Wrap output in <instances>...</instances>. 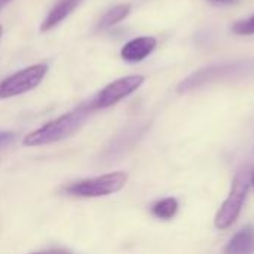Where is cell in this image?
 Here are the masks:
<instances>
[{"instance_id": "obj_2", "label": "cell", "mask_w": 254, "mask_h": 254, "mask_svg": "<svg viewBox=\"0 0 254 254\" xmlns=\"http://www.w3.org/2000/svg\"><path fill=\"white\" fill-rule=\"evenodd\" d=\"M254 74V60H240L234 63H225V64H217L211 67L201 68L190 76H188L185 80H182L177 86V91L180 94L202 88L205 85H211L216 82H223V80H234V79H241L246 76H253Z\"/></svg>"}, {"instance_id": "obj_9", "label": "cell", "mask_w": 254, "mask_h": 254, "mask_svg": "<svg viewBox=\"0 0 254 254\" xmlns=\"http://www.w3.org/2000/svg\"><path fill=\"white\" fill-rule=\"evenodd\" d=\"M225 254H254V228L244 226L228 243Z\"/></svg>"}, {"instance_id": "obj_19", "label": "cell", "mask_w": 254, "mask_h": 254, "mask_svg": "<svg viewBox=\"0 0 254 254\" xmlns=\"http://www.w3.org/2000/svg\"><path fill=\"white\" fill-rule=\"evenodd\" d=\"M33 254H46V253H33Z\"/></svg>"}, {"instance_id": "obj_8", "label": "cell", "mask_w": 254, "mask_h": 254, "mask_svg": "<svg viewBox=\"0 0 254 254\" xmlns=\"http://www.w3.org/2000/svg\"><path fill=\"white\" fill-rule=\"evenodd\" d=\"M82 0H60L46 15L40 25V31H48L52 30L55 25H58L61 21H64L79 4Z\"/></svg>"}, {"instance_id": "obj_5", "label": "cell", "mask_w": 254, "mask_h": 254, "mask_svg": "<svg viewBox=\"0 0 254 254\" xmlns=\"http://www.w3.org/2000/svg\"><path fill=\"white\" fill-rule=\"evenodd\" d=\"M48 73V65L34 64L25 67L0 82V100L25 94L40 85Z\"/></svg>"}, {"instance_id": "obj_7", "label": "cell", "mask_w": 254, "mask_h": 254, "mask_svg": "<svg viewBox=\"0 0 254 254\" xmlns=\"http://www.w3.org/2000/svg\"><path fill=\"white\" fill-rule=\"evenodd\" d=\"M156 48V39L146 36V37H137L129 40L124 45L121 49V57L128 63H138L143 61L146 57H149Z\"/></svg>"}, {"instance_id": "obj_13", "label": "cell", "mask_w": 254, "mask_h": 254, "mask_svg": "<svg viewBox=\"0 0 254 254\" xmlns=\"http://www.w3.org/2000/svg\"><path fill=\"white\" fill-rule=\"evenodd\" d=\"M16 140V134L10 131H0V149L12 144Z\"/></svg>"}, {"instance_id": "obj_10", "label": "cell", "mask_w": 254, "mask_h": 254, "mask_svg": "<svg viewBox=\"0 0 254 254\" xmlns=\"http://www.w3.org/2000/svg\"><path fill=\"white\" fill-rule=\"evenodd\" d=\"M131 12V6L128 3H122V4H116L112 9H109L100 19L98 22V30H107L110 27H113L115 24L121 22L122 19H125Z\"/></svg>"}, {"instance_id": "obj_14", "label": "cell", "mask_w": 254, "mask_h": 254, "mask_svg": "<svg viewBox=\"0 0 254 254\" xmlns=\"http://www.w3.org/2000/svg\"><path fill=\"white\" fill-rule=\"evenodd\" d=\"M46 254H71V253H70V252H67V250H63V249H55V250L48 252Z\"/></svg>"}, {"instance_id": "obj_3", "label": "cell", "mask_w": 254, "mask_h": 254, "mask_svg": "<svg viewBox=\"0 0 254 254\" xmlns=\"http://www.w3.org/2000/svg\"><path fill=\"white\" fill-rule=\"evenodd\" d=\"M127 182L128 174L124 171H116L70 183L63 189V192L77 198H100L119 192L127 185Z\"/></svg>"}, {"instance_id": "obj_11", "label": "cell", "mask_w": 254, "mask_h": 254, "mask_svg": "<svg viewBox=\"0 0 254 254\" xmlns=\"http://www.w3.org/2000/svg\"><path fill=\"white\" fill-rule=\"evenodd\" d=\"M179 202L176 198H164L158 202H155L150 208L152 214L161 220H170L177 214Z\"/></svg>"}, {"instance_id": "obj_6", "label": "cell", "mask_w": 254, "mask_h": 254, "mask_svg": "<svg viewBox=\"0 0 254 254\" xmlns=\"http://www.w3.org/2000/svg\"><path fill=\"white\" fill-rule=\"evenodd\" d=\"M143 82H144V77L140 74L121 77V79L109 83L107 86H104L97 94V97L91 101V106L94 110L112 107V106L118 104L119 101H122L124 98H127L128 95H131L134 91H137L143 85Z\"/></svg>"}, {"instance_id": "obj_17", "label": "cell", "mask_w": 254, "mask_h": 254, "mask_svg": "<svg viewBox=\"0 0 254 254\" xmlns=\"http://www.w3.org/2000/svg\"><path fill=\"white\" fill-rule=\"evenodd\" d=\"M9 1H10V0H0V9H1V7H3L4 4H7Z\"/></svg>"}, {"instance_id": "obj_4", "label": "cell", "mask_w": 254, "mask_h": 254, "mask_svg": "<svg viewBox=\"0 0 254 254\" xmlns=\"http://www.w3.org/2000/svg\"><path fill=\"white\" fill-rule=\"evenodd\" d=\"M250 174L252 171H249L247 168L246 170H241L234 182H232V186H231V192L228 195V198L225 199V202L222 204L220 210L217 211L216 214V228L220 229V231H225V229H229L238 219L241 210H243V205H244V201L247 198V193H249V188H250Z\"/></svg>"}, {"instance_id": "obj_16", "label": "cell", "mask_w": 254, "mask_h": 254, "mask_svg": "<svg viewBox=\"0 0 254 254\" xmlns=\"http://www.w3.org/2000/svg\"><path fill=\"white\" fill-rule=\"evenodd\" d=\"M250 185L254 188V168L252 170V174H250Z\"/></svg>"}, {"instance_id": "obj_12", "label": "cell", "mask_w": 254, "mask_h": 254, "mask_svg": "<svg viewBox=\"0 0 254 254\" xmlns=\"http://www.w3.org/2000/svg\"><path fill=\"white\" fill-rule=\"evenodd\" d=\"M232 31L235 34H240V36H250V34H254V15H252L247 19L237 21L232 25Z\"/></svg>"}, {"instance_id": "obj_15", "label": "cell", "mask_w": 254, "mask_h": 254, "mask_svg": "<svg viewBox=\"0 0 254 254\" xmlns=\"http://www.w3.org/2000/svg\"><path fill=\"white\" fill-rule=\"evenodd\" d=\"M210 1H213V3H235L238 0H210Z\"/></svg>"}, {"instance_id": "obj_18", "label": "cell", "mask_w": 254, "mask_h": 254, "mask_svg": "<svg viewBox=\"0 0 254 254\" xmlns=\"http://www.w3.org/2000/svg\"><path fill=\"white\" fill-rule=\"evenodd\" d=\"M1 34H3V28H1V25H0V37H1Z\"/></svg>"}, {"instance_id": "obj_1", "label": "cell", "mask_w": 254, "mask_h": 254, "mask_svg": "<svg viewBox=\"0 0 254 254\" xmlns=\"http://www.w3.org/2000/svg\"><path fill=\"white\" fill-rule=\"evenodd\" d=\"M94 112L91 101L76 107L74 110L45 124L36 131L27 134L24 137L25 146H43L52 144L57 141H63L71 135H74L85 124L88 116Z\"/></svg>"}]
</instances>
